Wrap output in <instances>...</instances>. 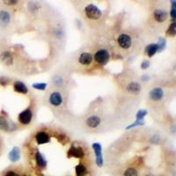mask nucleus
Here are the masks:
<instances>
[{
	"label": "nucleus",
	"instance_id": "nucleus-1",
	"mask_svg": "<svg viewBox=\"0 0 176 176\" xmlns=\"http://www.w3.org/2000/svg\"><path fill=\"white\" fill-rule=\"evenodd\" d=\"M84 13L88 19L90 20H99L101 17V11L99 9L98 7L95 6L94 5H88L84 8Z\"/></svg>",
	"mask_w": 176,
	"mask_h": 176
},
{
	"label": "nucleus",
	"instance_id": "nucleus-2",
	"mask_svg": "<svg viewBox=\"0 0 176 176\" xmlns=\"http://www.w3.org/2000/svg\"><path fill=\"white\" fill-rule=\"evenodd\" d=\"M109 58H110V55L108 51L106 49H99L94 55V60L96 61V63L101 65H104L107 63Z\"/></svg>",
	"mask_w": 176,
	"mask_h": 176
},
{
	"label": "nucleus",
	"instance_id": "nucleus-3",
	"mask_svg": "<svg viewBox=\"0 0 176 176\" xmlns=\"http://www.w3.org/2000/svg\"><path fill=\"white\" fill-rule=\"evenodd\" d=\"M117 42L122 49H129L131 44H132V39L129 35H127V34H122L118 36Z\"/></svg>",
	"mask_w": 176,
	"mask_h": 176
},
{
	"label": "nucleus",
	"instance_id": "nucleus-4",
	"mask_svg": "<svg viewBox=\"0 0 176 176\" xmlns=\"http://www.w3.org/2000/svg\"><path fill=\"white\" fill-rule=\"evenodd\" d=\"M92 149L94 151L95 153V157H96V165L99 167H102L103 166V156H102V152H101V145L99 143H94L92 144Z\"/></svg>",
	"mask_w": 176,
	"mask_h": 176
},
{
	"label": "nucleus",
	"instance_id": "nucleus-5",
	"mask_svg": "<svg viewBox=\"0 0 176 176\" xmlns=\"http://www.w3.org/2000/svg\"><path fill=\"white\" fill-rule=\"evenodd\" d=\"M33 117V114L30 108H28L26 110H24L23 112H21L19 114V122L23 125H28L31 122Z\"/></svg>",
	"mask_w": 176,
	"mask_h": 176
},
{
	"label": "nucleus",
	"instance_id": "nucleus-6",
	"mask_svg": "<svg viewBox=\"0 0 176 176\" xmlns=\"http://www.w3.org/2000/svg\"><path fill=\"white\" fill-rule=\"evenodd\" d=\"M68 157L69 158L73 157L76 159H82L84 157V151L81 147H76V146L72 145L68 152Z\"/></svg>",
	"mask_w": 176,
	"mask_h": 176
},
{
	"label": "nucleus",
	"instance_id": "nucleus-7",
	"mask_svg": "<svg viewBox=\"0 0 176 176\" xmlns=\"http://www.w3.org/2000/svg\"><path fill=\"white\" fill-rule=\"evenodd\" d=\"M49 102L50 104H52L53 106H60L63 102V97L61 95L60 92H54L51 93V95L49 96Z\"/></svg>",
	"mask_w": 176,
	"mask_h": 176
},
{
	"label": "nucleus",
	"instance_id": "nucleus-8",
	"mask_svg": "<svg viewBox=\"0 0 176 176\" xmlns=\"http://www.w3.org/2000/svg\"><path fill=\"white\" fill-rule=\"evenodd\" d=\"M153 16H154V19L158 22L161 23L166 21V20L167 19V13L165 11V10H162V9H157L155 10L154 13H153Z\"/></svg>",
	"mask_w": 176,
	"mask_h": 176
},
{
	"label": "nucleus",
	"instance_id": "nucleus-9",
	"mask_svg": "<svg viewBox=\"0 0 176 176\" xmlns=\"http://www.w3.org/2000/svg\"><path fill=\"white\" fill-rule=\"evenodd\" d=\"M150 97L153 100H160L164 97V92L160 87H156L153 88L152 91L150 92Z\"/></svg>",
	"mask_w": 176,
	"mask_h": 176
},
{
	"label": "nucleus",
	"instance_id": "nucleus-10",
	"mask_svg": "<svg viewBox=\"0 0 176 176\" xmlns=\"http://www.w3.org/2000/svg\"><path fill=\"white\" fill-rule=\"evenodd\" d=\"M35 139L38 144H44L49 142V136L45 131H39L35 136Z\"/></svg>",
	"mask_w": 176,
	"mask_h": 176
},
{
	"label": "nucleus",
	"instance_id": "nucleus-11",
	"mask_svg": "<svg viewBox=\"0 0 176 176\" xmlns=\"http://www.w3.org/2000/svg\"><path fill=\"white\" fill-rule=\"evenodd\" d=\"M78 62L82 65H89L92 62V54L88 53V52H83L78 58Z\"/></svg>",
	"mask_w": 176,
	"mask_h": 176
},
{
	"label": "nucleus",
	"instance_id": "nucleus-12",
	"mask_svg": "<svg viewBox=\"0 0 176 176\" xmlns=\"http://www.w3.org/2000/svg\"><path fill=\"white\" fill-rule=\"evenodd\" d=\"M85 122H86V125H87V126L94 129V128H97V127L99 125L100 119H99V117L96 116V115H92V116L88 117Z\"/></svg>",
	"mask_w": 176,
	"mask_h": 176
},
{
	"label": "nucleus",
	"instance_id": "nucleus-13",
	"mask_svg": "<svg viewBox=\"0 0 176 176\" xmlns=\"http://www.w3.org/2000/svg\"><path fill=\"white\" fill-rule=\"evenodd\" d=\"M9 159L12 162H16L21 159V150L19 147H13L9 153Z\"/></svg>",
	"mask_w": 176,
	"mask_h": 176
},
{
	"label": "nucleus",
	"instance_id": "nucleus-14",
	"mask_svg": "<svg viewBox=\"0 0 176 176\" xmlns=\"http://www.w3.org/2000/svg\"><path fill=\"white\" fill-rule=\"evenodd\" d=\"M76 176H86L88 174V170L85 165L83 163H79L75 167Z\"/></svg>",
	"mask_w": 176,
	"mask_h": 176
},
{
	"label": "nucleus",
	"instance_id": "nucleus-15",
	"mask_svg": "<svg viewBox=\"0 0 176 176\" xmlns=\"http://www.w3.org/2000/svg\"><path fill=\"white\" fill-rule=\"evenodd\" d=\"M35 161H36L37 166L42 167V168H44L47 166V160L42 156V153L40 152H38V151L35 152Z\"/></svg>",
	"mask_w": 176,
	"mask_h": 176
},
{
	"label": "nucleus",
	"instance_id": "nucleus-16",
	"mask_svg": "<svg viewBox=\"0 0 176 176\" xmlns=\"http://www.w3.org/2000/svg\"><path fill=\"white\" fill-rule=\"evenodd\" d=\"M13 88H14V90L17 92L23 93V94L28 93V92L27 85L24 84V83L21 82V81H17V82H15L13 84Z\"/></svg>",
	"mask_w": 176,
	"mask_h": 176
},
{
	"label": "nucleus",
	"instance_id": "nucleus-17",
	"mask_svg": "<svg viewBox=\"0 0 176 176\" xmlns=\"http://www.w3.org/2000/svg\"><path fill=\"white\" fill-rule=\"evenodd\" d=\"M11 21V16L10 13L6 11H0V24L3 26H6L9 24Z\"/></svg>",
	"mask_w": 176,
	"mask_h": 176
},
{
	"label": "nucleus",
	"instance_id": "nucleus-18",
	"mask_svg": "<svg viewBox=\"0 0 176 176\" xmlns=\"http://www.w3.org/2000/svg\"><path fill=\"white\" fill-rule=\"evenodd\" d=\"M158 52V46H157V43H152V44H149L146 46L145 48V53L149 57H152L153 56Z\"/></svg>",
	"mask_w": 176,
	"mask_h": 176
},
{
	"label": "nucleus",
	"instance_id": "nucleus-19",
	"mask_svg": "<svg viewBox=\"0 0 176 176\" xmlns=\"http://www.w3.org/2000/svg\"><path fill=\"white\" fill-rule=\"evenodd\" d=\"M128 90L133 93H137L141 90V85L137 82H131L128 85Z\"/></svg>",
	"mask_w": 176,
	"mask_h": 176
},
{
	"label": "nucleus",
	"instance_id": "nucleus-20",
	"mask_svg": "<svg viewBox=\"0 0 176 176\" xmlns=\"http://www.w3.org/2000/svg\"><path fill=\"white\" fill-rule=\"evenodd\" d=\"M10 128H11V125L9 124L7 120L3 116H0V129L7 131V130H10Z\"/></svg>",
	"mask_w": 176,
	"mask_h": 176
},
{
	"label": "nucleus",
	"instance_id": "nucleus-21",
	"mask_svg": "<svg viewBox=\"0 0 176 176\" xmlns=\"http://www.w3.org/2000/svg\"><path fill=\"white\" fill-rule=\"evenodd\" d=\"M1 59L6 63V64H12L13 63V56L10 52L6 51L1 55Z\"/></svg>",
	"mask_w": 176,
	"mask_h": 176
},
{
	"label": "nucleus",
	"instance_id": "nucleus-22",
	"mask_svg": "<svg viewBox=\"0 0 176 176\" xmlns=\"http://www.w3.org/2000/svg\"><path fill=\"white\" fill-rule=\"evenodd\" d=\"M122 176H139L137 170L134 167H128L124 170Z\"/></svg>",
	"mask_w": 176,
	"mask_h": 176
},
{
	"label": "nucleus",
	"instance_id": "nucleus-23",
	"mask_svg": "<svg viewBox=\"0 0 176 176\" xmlns=\"http://www.w3.org/2000/svg\"><path fill=\"white\" fill-rule=\"evenodd\" d=\"M166 45H167V41H166V39L160 37V38L159 39V42L157 43L158 51H159V52H161L162 50H164V49L166 48Z\"/></svg>",
	"mask_w": 176,
	"mask_h": 176
},
{
	"label": "nucleus",
	"instance_id": "nucleus-24",
	"mask_svg": "<svg viewBox=\"0 0 176 176\" xmlns=\"http://www.w3.org/2000/svg\"><path fill=\"white\" fill-rule=\"evenodd\" d=\"M167 34L170 36H174L176 34V23L173 21V23L169 26L168 29L167 31Z\"/></svg>",
	"mask_w": 176,
	"mask_h": 176
},
{
	"label": "nucleus",
	"instance_id": "nucleus-25",
	"mask_svg": "<svg viewBox=\"0 0 176 176\" xmlns=\"http://www.w3.org/2000/svg\"><path fill=\"white\" fill-rule=\"evenodd\" d=\"M147 114H148L147 110H144V109H140L138 112L137 113V115H136L137 120H144V116H145Z\"/></svg>",
	"mask_w": 176,
	"mask_h": 176
},
{
	"label": "nucleus",
	"instance_id": "nucleus-26",
	"mask_svg": "<svg viewBox=\"0 0 176 176\" xmlns=\"http://www.w3.org/2000/svg\"><path fill=\"white\" fill-rule=\"evenodd\" d=\"M144 120H137L132 124H130V125L126 127V129H131V128H133V127L140 126V125H144Z\"/></svg>",
	"mask_w": 176,
	"mask_h": 176
},
{
	"label": "nucleus",
	"instance_id": "nucleus-27",
	"mask_svg": "<svg viewBox=\"0 0 176 176\" xmlns=\"http://www.w3.org/2000/svg\"><path fill=\"white\" fill-rule=\"evenodd\" d=\"M33 87L35 89H37V90H45L46 87H47V84L46 83H37V84H33Z\"/></svg>",
	"mask_w": 176,
	"mask_h": 176
},
{
	"label": "nucleus",
	"instance_id": "nucleus-28",
	"mask_svg": "<svg viewBox=\"0 0 176 176\" xmlns=\"http://www.w3.org/2000/svg\"><path fill=\"white\" fill-rule=\"evenodd\" d=\"M172 8H171V12H170V15L173 18V21H174V19L176 17V7H175V1L172 2Z\"/></svg>",
	"mask_w": 176,
	"mask_h": 176
},
{
	"label": "nucleus",
	"instance_id": "nucleus-29",
	"mask_svg": "<svg viewBox=\"0 0 176 176\" xmlns=\"http://www.w3.org/2000/svg\"><path fill=\"white\" fill-rule=\"evenodd\" d=\"M54 83H55L56 85H61V84H63V78L61 77H59V76H56V77H55V78H54Z\"/></svg>",
	"mask_w": 176,
	"mask_h": 176
},
{
	"label": "nucleus",
	"instance_id": "nucleus-30",
	"mask_svg": "<svg viewBox=\"0 0 176 176\" xmlns=\"http://www.w3.org/2000/svg\"><path fill=\"white\" fill-rule=\"evenodd\" d=\"M4 176H20L19 174L16 172V171H13V170H10V171H7L6 173L5 174Z\"/></svg>",
	"mask_w": 176,
	"mask_h": 176
},
{
	"label": "nucleus",
	"instance_id": "nucleus-31",
	"mask_svg": "<svg viewBox=\"0 0 176 176\" xmlns=\"http://www.w3.org/2000/svg\"><path fill=\"white\" fill-rule=\"evenodd\" d=\"M159 141H160V137H159V136H153L152 137V139H151V142L152 143H153L155 144H159Z\"/></svg>",
	"mask_w": 176,
	"mask_h": 176
},
{
	"label": "nucleus",
	"instance_id": "nucleus-32",
	"mask_svg": "<svg viewBox=\"0 0 176 176\" xmlns=\"http://www.w3.org/2000/svg\"><path fill=\"white\" fill-rule=\"evenodd\" d=\"M149 66H150V62H149L148 60H144L143 63H141V68H142L143 70H145V69H147Z\"/></svg>",
	"mask_w": 176,
	"mask_h": 176
},
{
	"label": "nucleus",
	"instance_id": "nucleus-33",
	"mask_svg": "<svg viewBox=\"0 0 176 176\" xmlns=\"http://www.w3.org/2000/svg\"><path fill=\"white\" fill-rule=\"evenodd\" d=\"M5 3H6V5H15L17 3V1H5Z\"/></svg>",
	"mask_w": 176,
	"mask_h": 176
},
{
	"label": "nucleus",
	"instance_id": "nucleus-34",
	"mask_svg": "<svg viewBox=\"0 0 176 176\" xmlns=\"http://www.w3.org/2000/svg\"><path fill=\"white\" fill-rule=\"evenodd\" d=\"M145 176H156V175L153 174H152V173H149V174H145Z\"/></svg>",
	"mask_w": 176,
	"mask_h": 176
},
{
	"label": "nucleus",
	"instance_id": "nucleus-35",
	"mask_svg": "<svg viewBox=\"0 0 176 176\" xmlns=\"http://www.w3.org/2000/svg\"><path fill=\"white\" fill-rule=\"evenodd\" d=\"M22 176H30V175H22Z\"/></svg>",
	"mask_w": 176,
	"mask_h": 176
}]
</instances>
